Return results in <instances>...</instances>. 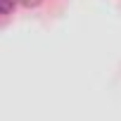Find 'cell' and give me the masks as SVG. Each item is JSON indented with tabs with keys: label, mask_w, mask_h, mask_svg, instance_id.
Masks as SVG:
<instances>
[{
	"label": "cell",
	"mask_w": 121,
	"mask_h": 121,
	"mask_svg": "<svg viewBox=\"0 0 121 121\" xmlns=\"http://www.w3.org/2000/svg\"><path fill=\"white\" fill-rule=\"evenodd\" d=\"M14 7V0H0V14H10Z\"/></svg>",
	"instance_id": "6da1fadb"
},
{
	"label": "cell",
	"mask_w": 121,
	"mask_h": 121,
	"mask_svg": "<svg viewBox=\"0 0 121 121\" xmlns=\"http://www.w3.org/2000/svg\"><path fill=\"white\" fill-rule=\"evenodd\" d=\"M19 3L24 5V7H36V5H40L43 0H19Z\"/></svg>",
	"instance_id": "7a4b0ae2"
}]
</instances>
